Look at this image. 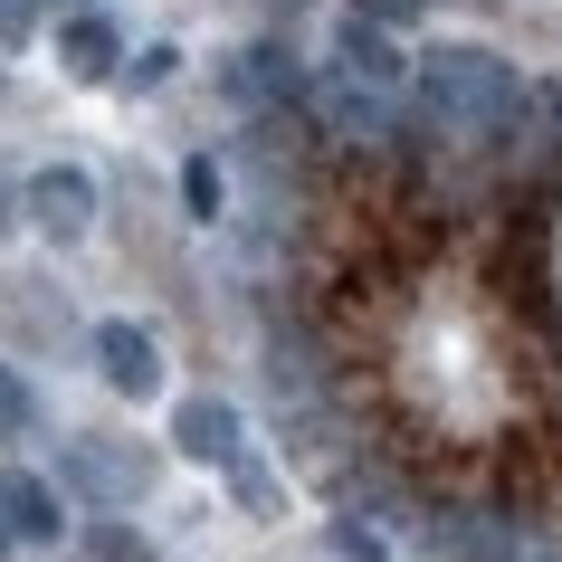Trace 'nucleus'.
<instances>
[{
  "instance_id": "obj_1",
  "label": "nucleus",
  "mask_w": 562,
  "mask_h": 562,
  "mask_svg": "<svg viewBox=\"0 0 562 562\" xmlns=\"http://www.w3.org/2000/svg\"><path fill=\"white\" fill-rule=\"evenodd\" d=\"M429 95H439L448 124H505L515 115V77H505L486 48H448V58L429 67Z\"/></svg>"
},
{
  "instance_id": "obj_2",
  "label": "nucleus",
  "mask_w": 562,
  "mask_h": 562,
  "mask_svg": "<svg viewBox=\"0 0 562 562\" xmlns=\"http://www.w3.org/2000/svg\"><path fill=\"white\" fill-rule=\"evenodd\" d=\"M144 458H134V448H115V439H77L67 448V486H77V496L87 505H134L144 496Z\"/></svg>"
},
{
  "instance_id": "obj_3",
  "label": "nucleus",
  "mask_w": 562,
  "mask_h": 562,
  "mask_svg": "<svg viewBox=\"0 0 562 562\" xmlns=\"http://www.w3.org/2000/svg\"><path fill=\"white\" fill-rule=\"evenodd\" d=\"M30 220L48 238H87L95 229V181L77 172V162H48V172L30 181Z\"/></svg>"
},
{
  "instance_id": "obj_4",
  "label": "nucleus",
  "mask_w": 562,
  "mask_h": 562,
  "mask_svg": "<svg viewBox=\"0 0 562 562\" xmlns=\"http://www.w3.org/2000/svg\"><path fill=\"white\" fill-rule=\"evenodd\" d=\"M95 372H105L124 401H144V391L162 382V353H153L144 325H124V315H115V325H95Z\"/></svg>"
},
{
  "instance_id": "obj_5",
  "label": "nucleus",
  "mask_w": 562,
  "mask_h": 562,
  "mask_svg": "<svg viewBox=\"0 0 562 562\" xmlns=\"http://www.w3.org/2000/svg\"><path fill=\"white\" fill-rule=\"evenodd\" d=\"M172 439H181V458H210V468H238V411H229V401H181Z\"/></svg>"
},
{
  "instance_id": "obj_6",
  "label": "nucleus",
  "mask_w": 562,
  "mask_h": 562,
  "mask_svg": "<svg viewBox=\"0 0 562 562\" xmlns=\"http://www.w3.org/2000/svg\"><path fill=\"white\" fill-rule=\"evenodd\" d=\"M0 515L20 525V543H58V496L30 468H0Z\"/></svg>"
},
{
  "instance_id": "obj_7",
  "label": "nucleus",
  "mask_w": 562,
  "mask_h": 562,
  "mask_svg": "<svg viewBox=\"0 0 562 562\" xmlns=\"http://www.w3.org/2000/svg\"><path fill=\"white\" fill-rule=\"evenodd\" d=\"M58 67L77 77V87L115 77V30H105V20H67V30H58Z\"/></svg>"
},
{
  "instance_id": "obj_8",
  "label": "nucleus",
  "mask_w": 562,
  "mask_h": 562,
  "mask_svg": "<svg viewBox=\"0 0 562 562\" xmlns=\"http://www.w3.org/2000/svg\"><path fill=\"white\" fill-rule=\"evenodd\" d=\"M30 419H38L30 382H20V372H10V362H0V439H20V429H30Z\"/></svg>"
},
{
  "instance_id": "obj_9",
  "label": "nucleus",
  "mask_w": 562,
  "mask_h": 562,
  "mask_svg": "<svg viewBox=\"0 0 562 562\" xmlns=\"http://www.w3.org/2000/svg\"><path fill=\"white\" fill-rule=\"evenodd\" d=\"M20 38H38V0H0V48H20Z\"/></svg>"
},
{
  "instance_id": "obj_10",
  "label": "nucleus",
  "mask_w": 562,
  "mask_h": 562,
  "mask_svg": "<svg viewBox=\"0 0 562 562\" xmlns=\"http://www.w3.org/2000/svg\"><path fill=\"white\" fill-rule=\"evenodd\" d=\"M181 191H191V210H201V220L220 210V172H210V162H191V172H181Z\"/></svg>"
},
{
  "instance_id": "obj_11",
  "label": "nucleus",
  "mask_w": 562,
  "mask_h": 562,
  "mask_svg": "<svg viewBox=\"0 0 562 562\" xmlns=\"http://www.w3.org/2000/svg\"><path fill=\"white\" fill-rule=\"evenodd\" d=\"M10 543H20V525H10V515H0V553H10Z\"/></svg>"
},
{
  "instance_id": "obj_12",
  "label": "nucleus",
  "mask_w": 562,
  "mask_h": 562,
  "mask_svg": "<svg viewBox=\"0 0 562 562\" xmlns=\"http://www.w3.org/2000/svg\"><path fill=\"white\" fill-rule=\"evenodd\" d=\"M0 229H10V181H0Z\"/></svg>"
}]
</instances>
